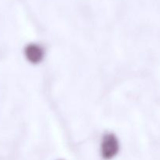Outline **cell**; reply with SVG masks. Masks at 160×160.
<instances>
[{
  "label": "cell",
  "mask_w": 160,
  "mask_h": 160,
  "mask_svg": "<svg viewBox=\"0 0 160 160\" xmlns=\"http://www.w3.org/2000/svg\"><path fill=\"white\" fill-rule=\"evenodd\" d=\"M119 152V142L115 135L108 134L103 137L101 144V154L103 159L109 160L117 156Z\"/></svg>",
  "instance_id": "6da1fadb"
},
{
  "label": "cell",
  "mask_w": 160,
  "mask_h": 160,
  "mask_svg": "<svg viewBox=\"0 0 160 160\" xmlns=\"http://www.w3.org/2000/svg\"><path fill=\"white\" fill-rule=\"evenodd\" d=\"M25 55L28 60L32 63H38L44 57V50L40 45L31 44L25 48Z\"/></svg>",
  "instance_id": "7a4b0ae2"
}]
</instances>
